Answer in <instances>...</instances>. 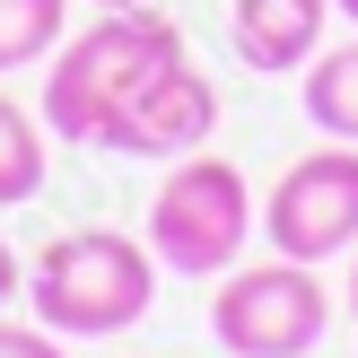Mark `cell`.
I'll return each instance as SVG.
<instances>
[{
	"instance_id": "7",
	"label": "cell",
	"mask_w": 358,
	"mask_h": 358,
	"mask_svg": "<svg viewBox=\"0 0 358 358\" xmlns=\"http://www.w3.org/2000/svg\"><path fill=\"white\" fill-rule=\"evenodd\" d=\"M324 27H332V0H227V44L262 79L306 70L324 52Z\"/></svg>"
},
{
	"instance_id": "3",
	"label": "cell",
	"mask_w": 358,
	"mask_h": 358,
	"mask_svg": "<svg viewBox=\"0 0 358 358\" xmlns=\"http://www.w3.org/2000/svg\"><path fill=\"white\" fill-rule=\"evenodd\" d=\"M254 219L262 210H254V184H245L236 157H210V149L166 157V184L149 201V254L175 280H219L245 262Z\"/></svg>"
},
{
	"instance_id": "8",
	"label": "cell",
	"mask_w": 358,
	"mask_h": 358,
	"mask_svg": "<svg viewBox=\"0 0 358 358\" xmlns=\"http://www.w3.org/2000/svg\"><path fill=\"white\" fill-rule=\"evenodd\" d=\"M297 105L324 140H358V44H332L297 70Z\"/></svg>"
},
{
	"instance_id": "10",
	"label": "cell",
	"mask_w": 358,
	"mask_h": 358,
	"mask_svg": "<svg viewBox=\"0 0 358 358\" xmlns=\"http://www.w3.org/2000/svg\"><path fill=\"white\" fill-rule=\"evenodd\" d=\"M62 35H70V0H0V79L52 62Z\"/></svg>"
},
{
	"instance_id": "1",
	"label": "cell",
	"mask_w": 358,
	"mask_h": 358,
	"mask_svg": "<svg viewBox=\"0 0 358 358\" xmlns=\"http://www.w3.org/2000/svg\"><path fill=\"white\" fill-rule=\"evenodd\" d=\"M184 27L157 9H105L96 27L62 35L52 44V79H44V131L70 140V149H105L114 114L157 79V70L184 62Z\"/></svg>"
},
{
	"instance_id": "9",
	"label": "cell",
	"mask_w": 358,
	"mask_h": 358,
	"mask_svg": "<svg viewBox=\"0 0 358 358\" xmlns=\"http://www.w3.org/2000/svg\"><path fill=\"white\" fill-rule=\"evenodd\" d=\"M44 114H27V105L0 87V210H17V201H35L44 192V175H52V149H44Z\"/></svg>"
},
{
	"instance_id": "12",
	"label": "cell",
	"mask_w": 358,
	"mask_h": 358,
	"mask_svg": "<svg viewBox=\"0 0 358 358\" xmlns=\"http://www.w3.org/2000/svg\"><path fill=\"white\" fill-rule=\"evenodd\" d=\"M27 297V271H17V245H9V227H0V315Z\"/></svg>"
},
{
	"instance_id": "14",
	"label": "cell",
	"mask_w": 358,
	"mask_h": 358,
	"mask_svg": "<svg viewBox=\"0 0 358 358\" xmlns=\"http://www.w3.org/2000/svg\"><path fill=\"white\" fill-rule=\"evenodd\" d=\"M87 9H149V0H87Z\"/></svg>"
},
{
	"instance_id": "15",
	"label": "cell",
	"mask_w": 358,
	"mask_h": 358,
	"mask_svg": "<svg viewBox=\"0 0 358 358\" xmlns=\"http://www.w3.org/2000/svg\"><path fill=\"white\" fill-rule=\"evenodd\" d=\"M332 9H341V17H350V27H358V0H332Z\"/></svg>"
},
{
	"instance_id": "6",
	"label": "cell",
	"mask_w": 358,
	"mask_h": 358,
	"mask_svg": "<svg viewBox=\"0 0 358 358\" xmlns=\"http://www.w3.org/2000/svg\"><path fill=\"white\" fill-rule=\"evenodd\" d=\"M210 131H219V79L184 52L175 70H157V79L114 114L105 157H192V149H210Z\"/></svg>"
},
{
	"instance_id": "2",
	"label": "cell",
	"mask_w": 358,
	"mask_h": 358,
	"mask_svg": "<svg viewBox=\"0 0 358 358\" xmlns=\"http://www.w3.org/2000/svg\"><path fill=\"white\" fill-rule=\"evenodd\" d=\"M157 306V254L122 227H62L27 262V315L62 341H114Z\"/></svg>"
},
{
	"instance_id": "5",
	"label": "cell",
	"mask_w": 358,
	"mask_h": 358,
	"mask_svg": "<svg viewBox=\"0 0 358 358\" xmlns=\"http://www.w3.org/2000/svg\"><path fill=\"white\" fill-rule=\"evenodd\" d=\"M262 236H271V254L315 262V271L332 254H358V140L306 149L262 192Z\"/></svg>"
},
{
	"instance_id": "11",
	"label": "cell",
	"mask_w": 358,
	"mask_h": 358,
	"mask_svg": "<svg viewBox=\"0 0 358 358\" xmlns=\"http://www.w3.org/2000/svg\"><path fill=\"white\" fill-rule=\"evenodd\" d=\"M0 358H70V341L44 332V324H9V315H0Z\"/></svg>"
},
{
	"instance_id": "4",
	"label": "cell",
	"mask_w": 358,
	"mask_h": 358,
	"mask_svg": "<svg viewBox=\"0 0 358 358\" xmlns=\"http://www.w3.org/2000/svg\"><path fill=\"white\" fill-rule=\"evenodd\" d=\"M324 332H332V297L315 262H289V254L236 262L210 289V341L227 358H306Z\"/></svg>"
},
{
	"instance_id": "13",
	"label": "cell",
	"mask_w": 358,
	"mask_h": 358,
	"mask_svg": "<svg viewBox=\"0 0 358 358\" xmlns=\"http://www.w3.org/2000/svg\"><path fill=\"white\" fill-rule=\"evenodd\" d=\"M350 324H358V254H350Z\"/></svg>"
}]
</instances>
